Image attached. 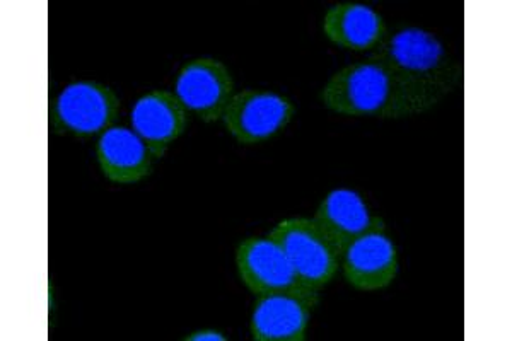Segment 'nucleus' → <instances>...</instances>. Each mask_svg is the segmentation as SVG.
<instances>
[{
    "label": "nucleus",
    "mask_w": 512,
    "mask_h": 341,
    "mask_svg": "<svg viewBox=\"0 0 512 341\" xmlns=\"http://www.w3.org/2000/svg\"><path fill=\"white\" fill-rule=\"evenodd\" d=\"M371 58L388 69L395 84L393 120L434 110L463 76V67L449 55L443 41L414 26L388 33Z\"/></svg>",
    "instance_id": "f257e3e1"
},
{
    "label": "nucleus",
    "mask_w": 512,
    "mask_h": 341,
    "mask_svg": "<svg viewBox=\"0 0 512 341\" xmlns=\"http://www.w3.org/2000/svg\"><path fill=\"white\" fill-rule=\"evenodd\" d=\"M321 105L337 115L393 120L395 84L376 58L345 65L320 91Z\"/></svg>",
    "instance_id": "f03ea898"
},
{
    "label": "nucleus",
    "mask_w": 512,
    "mask_h": 341,
    "mask_svg": "<svg viewBox=\"0 0 512 341\" xmlns=\"http://www.w3.org/2000/svg\"><path fill=\"white\" fill-rule=\"evenodd\" d=\"M268 237L286 253L304 290L320 294L342 268L344 253L313 219L280 220Z\"/></svg>",
    "instance_id": "7ed1b4c3"
},
{
    "label": "nucleus",
    "mask_w": 512,
    "mask_h": 341,
    "mask_svg": "<svg viewBox=\"0 0 512 341\" xmlns=\"http://www.w3.org/2000/svg\"><path fill=\"white\" fill-rule=\"evenodd\" d=\"M122 101L98 81L70 82L53 105V130L57 135L93 137L115 127Z\"/></svg>",
    "instance_id": "20e7f679"
},
{
    "label": "nucleus",
    "mask_w": 512,
    "mask_h": 341,
    "mask_svg": "<svg viewBox=\"0 0 512 341\" xmlns=\"http://www.w3.org/2000/svg\"><path fill=\"white\" fill-rule=\"evenodd\" d=\"M294 115L296 106L284 94L246 87L234 94L222 123L238 144L256 145L282 132Z\"/></svg>",
    "instance_id": "39448f33"
},
{
    "label": "nucleus",
    "mask_w": 512,
    "mask_h": 341,
    "mask_svg": "<svg viewBox=\"0 0 512 341\" xmlns=\"http://www.w3.org/2000/svg\"><path fill=\"white\" fill-rule=\"evenodd\" d=\"M234 77L224 62L214 57L188 60L178 72L175 94L188 111L204 123L222 120L234 94Z\"/></svg>",
    "instance_id": "423d86ee"
},
{
    "label": "nucleus",
    "mask_w": 512,
    "mask_h": 341,
    "mask_svg": "<svg viewBox=\"0 0 512 341\" xmlns=\"http://www.w3.org/2000/svg\"><path fill=\"white\" fill-rule=\"evenodd\" d=\"M320 294L304 289L258 295L251 313L255 341H304Z\"/></svg>",
    "instance_id": "0eeeda50"
},
{
    "label": "nucleus",
    "mask_w": 512,
    "mask_h": 341,
    "mask_svg": "<svg viewBox=\"0 0 512 341\" xmlns=\"http://www.w3.org/2000/svg\"><path fill=\"white\" fill-rule=\"evenodd\" d=\"M234 261L239 280L251 294L303 289L286 253L270 237H246L239 243Z\"/></svg>",
    "instance_id": "6e6552de"
},
{
    "label": "nucleus",
    "mask_w": 512,
    "mask_h": 341,
    "mask_svg": "<svg viewBox=\"0 0 512 341\" xmlns=\"http://www.w3.org/2000/svg\"><path fill=\"white\" fill-rule=\"evenodd\" d=\"M342 272L352 289L379 292L400 272L395 243L384 231L369 232L350 243L342 256Z\"/></svg>",
    "instance_id": "1a4fd4ad"
},
{
    "label": "nucleus",
    "mask_w": 512,
    "mask_h": 341,
    "mask_svg": "<svg viewBox=\"0 0 512 341\" xmlns=\"http://www.w3.org/2000/svg\"><path fill=\"white\" fill-rule=\"evenodd\" d=\"M130 123L159 161L166 156L169 145L185 133L190 120L187 108L173 91L154 89L137 99L130 113Z\"/></svg>",
    "instance_id": "9d476101"
},
{
    "label": "nucleus",
    "mask_w": 512,
    "mask_h": 341,
    "mask_svg": "<svg viewBox=\"0 0 512 341\" xmlns=\"http://www.w3.org/2000/svg\"><path fill=\"white\" fill-rule=\"evenodd\" d=\"M96 157L103 176L115 185H137L146 180L158 161L146 142L127 127H111L101 133Z\"/></svg>",
    "instance_id": "9b49d317"
},
{
    "label": "nucleus",
    "mask_w": 512,
    "mask_h": 341,
    "mask_svg": "<svg viewBox=\"0 0 512 341\" xmlns=\"http://www.w3.org/2000/svg\"><path fill=\"white\" fill-rule=\"evenodd\" d=\"M344 253L355 239L369 232L384 231L383 219L371 214L364 198L349 188L332 190L311 217Z\"/></svg>",
    "instance_id": "f8f14e48"
},
{
    "label": "nucleus",
    "mask_w": 512,
    "mask_h": 341,
    "mask_svg": "<svg viewBox=\"0 0 512 341\" xmlns=\"http://www.w3.org/2000/svg\"><path fill=\"white\" fill-rule=\"evenodd\" d=\"M321 29L333 45L352 52L376 50L388 36L383 16L374 7L359 2L328 7Z\"/></svg>",
    "instance_id": "ddd939ff"
},
{
    "label": "nucleus",
    "mask_w": 512,
    "mask_h": 341,
    "mask_svg": "<svg viewBox=\"0 0 512 341\" xmlns=\"http://www.w3.org/2000/svg\"><path fill=\"white\" fill-rule=\"evenodd\" d=\"M187 341H226L227 336L217 330H197L185 336Z\"/></svg>",
    "instance_id": "4468645a"
}]
</instances>
